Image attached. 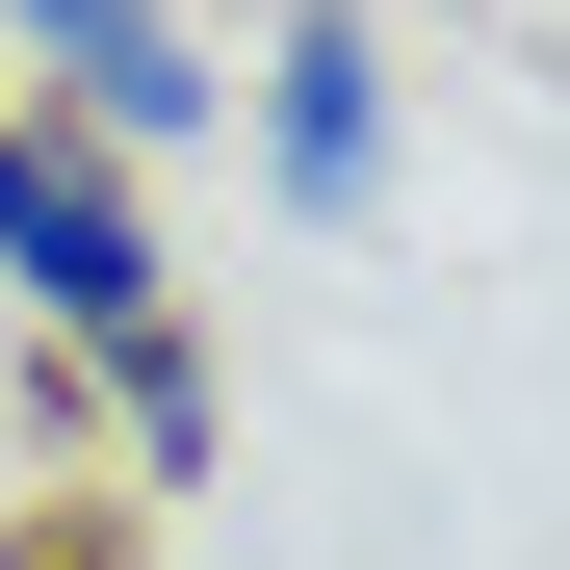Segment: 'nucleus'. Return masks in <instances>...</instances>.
Segmentation results:
<instances>
[{
	"instance_id": "20e7f679",
	"label": "nucleus",
	"mask_w": 570,
	"mask_h": 570,
	"mask_svg": "<svg viewBox=\"0 0 570 570\" xmlns=\"http://www.w3.org/2000/svg\"><path fill=\"white\" fill-rule=\"evenodd\" d=\"M105 415H130V466H156V493H208V466H234V390H208V337H130V363H105Z\"/></svg>"
},
{
	"instance_id": "f03ea898",
	"label": "nucleus",
	"mask_w": 570,
	"mask_h": 570,
	"mask_svg": "<svg viewBox=\"0 0 570 570\" xmlns=\"http://www.w3.org/2000/svg\"><path fill=\"white\" fill-rule=\"evenodd\" d=\"M234 105H259V208L285 234H363L390 208V27H363V0H285Z\"/></svg>"
},
{
	"instance_id": "f257e3e1",
	"label": "nucleus",
	"mask_w": 570,
	"mask_h": 570,
	"mask_svg": "<svg viewBox=\"0 0 570 570\" xmlns=\"http://www.w3.org/2000/svg\"><path fill=\"white\" fill-rule=\"evenodd\" d=\"M0 312H27L78 390H105L130 337H181V259H156V181L130 156H78L27 78H0Z\"/></svg>"
},
{
	"instance_id": "7ed1b4c3",
	"label": "nucleus",
	"mask_w": 570,
	"mask_h": 570,
	"mask_svg": "<svg viewBox=\"0 0 570 570\" xmlns=\"http://www.w3.org/2000/svg\"><path fill=\"white\" fill-rule=\"evenodd\" d=\"M0 52H27V105L78 156H181V130H234V52L181 27V0H0Z\"/></svg>"
}]
</instances>
